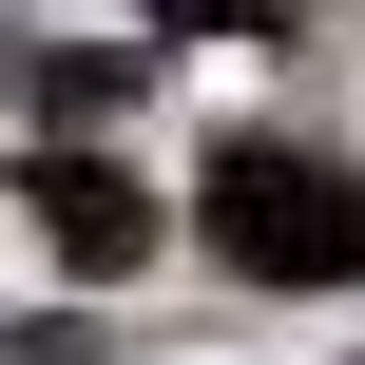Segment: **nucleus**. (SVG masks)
Wrapping results in <instances>:
<instances>
[{
    "label": "nucleus",
    "mask_w": 365,
    "mask_h": 365,
    "mask_svg": "<svg viewBox=\"0 0 365 365\" xmlns=\"http://www.w3.org/2000/svg\"><path fill=\"white\" fill-rule=\"evenodd\" d=\"M192 231L231 289H365V173L308 154V135H231L192 173Z\"/></svg>",
    "instance_id": "obj_1"
},
{
    "label": "nucleus",
    "mask_w": 365,
    "mask_h": 365,
    "mask_svg": "<svg viewBox=\"0 0 365 365\" xmlns=\"http://www.w3.org/2000/svg\"><path fill=\"white\" fill-rule=\"evenodd\" d=\"M19 192H38V231H58V269H77V289H115V269H154V192H135L115 154H38Z\"/></svg>",
    "instance_id": "obj_2"
},
{
    "label": "nucleus",
    "mask_w": 365,
    "mask_h": 365,
    "mask_svg": "<svg viewBox=\"0 0 365 365\" xmlns=\"http://www.w3.org/2000/svg\"><path fill=\"white\" fill-rule=\"evenodd\" d=\"M19 96H38V115H115V96H135V38H96V58L58 38V58H19Z\"/></svg>",
    "instance_id": "obj_3"
}]
</instances>
